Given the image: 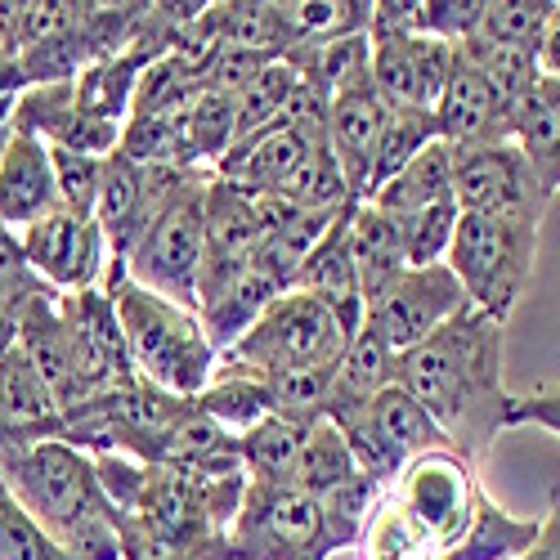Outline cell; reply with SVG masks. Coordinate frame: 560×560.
Here are the masks:
<instances>
[{"label":"cell","instance_id":"d6a6232c","mask_svg":"<svg viewBox=\"0 0 560 560\" xmlns=\"http://www.w3.org/2000/svg\"><path fill=\"white\" fill-rule=\"evenodd\" d=\"M194 408L202 417H211L215 427L233 431V435H247L256 422L273 412V399H269V386L252 372H233V368H215L211 386L194 399Z\"/></svg>","mask_w":560,"mask_h":560},{"label":"cell","instance_id":"7a4b0ae2","mask_svg":"<svg viewBox=\"0 0 560 560\" xmlns=\"http://www.w3.org/2000/svg\"><path fill=\"white\" fill-rule=\"evenodd\" d=\"M0 480L72 560H121L113 502L90 453L63 440L0 448Z\"/></svg>","mask_w":560,"mask_h":560},{"label":"cell","instance_id":"52a82bcc","mask_svg":"<svg viewBox=\"0 0 560 560\" xmlns=\"http://www.w3.org/2000/svg\"><path fill=\"white\" fill-rule=\"evenodd\" d=\"M346 341H350V332L323 301H314L305 292H283L252 323L247 337H238L220 354L215 368L252 372V377L269 382V377H283V372L337 363Z\"/></svg>","mask_w":560,"mask_h":560},{"label":"cell","instance_id":"836d02e7","mask_svg":"<svg viewBox=\"0 0 560 560\" xmlns=\"http://www.w3.org/2000/svg\"><path fill=\"white\" fill-rule=\"evenodd\" d=\"M390 489L377 485L372 476H350L346 485H337L332 493H323L318 506H323V547H328V556L346 551V547H359L368 521H372V511L382 506Z\"/></svg>","mask_w":560,"mask_h":560},{"label":"cell","instance_id":"277c9868","mask_svg":"<svg viewBox=\"0 0 560 560\" xmlns=\"http://www.w3.org/2000/svg\"><path fill=\"white\" fill-rule=\"evenodd\" d=\"M104 292L117 305L121 332L130 346V363L144 382L179 395V399H198L211 377H215V346L207 341V328L198 310H184L149 288H139L126 269H108Z\"/></svg>","mask_w":560,"mask_h":560},{"label":"cell","instance_id":"ee69618b","mask_svg":"<svg viewBox=\"0 0 560 560\" xmlns=\"http://www.w3.org/2000/svg\"><path fill=\"white\" fill-rule=\"evenodd\" d=\"M457 202H435V207H422V211H408V215H395V229H399V247H404V260L408 269H427V265H444L448 247H453V229H457Z\"/></svg>","mask_w":560,"mask_h":560},{"label":"cell","instance_id":"7402d4cb","mask_svg":"<svg viewBox=\"0 0 560 560\" xmlns=\"http://www.w3.org/2000/svg\"><path fill=\"white\" fill-rule=\"evenodd\" d=\"M390 108L382 104L377 90H354V95L332 100L328 117V153L341 166V179L354 202H368V179H372V158H377L382 130H386Z\"/></svg>","mask_w":560,"mask_h":560},{"label":"cell","instance_id":"ac0fdd59","mask_svg":"<svg viewBox=\"0 0 560 560\" xmlns=\"http://www.w3.org/2000/svg\"><path fill=\"white\" fill-rule=\"evenodd\" d=\"M457 50V45H453ZM511 108L498 90L466 63L462 55L453 59V72H448V85L435 104V126H440V139L448 149H466V144H502L511 139Z\"/></svg>","mask_w":560,"mask_h":560},{"label":"cell","instance_id":"f6af8a7d","mask_svg":"<svg viewBox=\"0 0 560 560\" xmlns=\"http://www.w3.org/2000/svg\"><path fill=\"white\" fill-rule=\"evenodd\" d=\"M551 5H556V0H485L476 36L493 40V45H516V50H534L538 55V40L547 32Z\"/></svg>","mask_w":560,"mask_h":560},{"label":"cell","instance_id":"d590c367","mask_svg":"<svg viewBox=\"0 0 560 560\" xmlns=\"http://www.w3.org/2000/svg\"><path fill=\"white\" fill-rule=\"evenodd\" d=\"M457 55L471 63L498 95L516 108V104H525L534 90H538V81H542V72H538V55L534 50H516V45H493V40H480V36H471V40H462L457 45Z\"/></svg>","mask_w":560,"mask_h":560},{"label":"cell","instance_id":"f546056e","mask_svg":"<svg viewBox=\"0 0 560 560\" xmlns=\"http://www.w3.org/2000/svg\"><path fill=\"white\" fill-rule=\"evenodd\" d=\"M144 68H149V59L135 55V50H117V55H104V59H95V63H85L81 77L72 81L77 108L90 113V117H100V121L126 126Z\"/></svg>","mask_w":560,"mask_h":560},{"label":"cell","instance_id":"1f68e13d","mask_svg":"<svg viewBox=\"0 0 560 560\" xmlns=\"http://www.w3.org/2000/svg\"><path fill=\"white\" fill-rule=\"evenodd\" d=\"M542 534V516L538 521H521L511 516V511H502L489 493L480 498L471 525H466V534L440 556V560H521Z\"/></svg>","mask_w":560,"mask_h":560},{"label":"cell","instance_id":"2e32d148","mask_svg":"<svg viewBox=\"0 0 560 560\" xmlns=\"http://www.w3.org/2000/svg\"><path fill=\"white\" fill-rule=\"evenodd\" d=\"M59 314L68 328V346H72V377H77V399L95 395L121 377H135L130 363V346L121 332L117 305L104 288L90 292H59Z\"/></svg>","mask_w":560,"mask_h":560},{"label":"cell","instance_id":"f1b7e54d","mask_svg":"<svg viewBox=\"0 0 560 560\" xmlns=\"http://www.w3.org/2000/svg\"><path fill=\"white\" fill-rule=\"evenodd\" d=\"M283 296V288L273 283V278L256 265H247L233 283H224L215 296H207L198 305V318H202V328H207V341L215 346V354H224L238 337L252 332V323Z\"/></svg>","mask_w":560,"mask_h":560},{"label":"cell","instance_id":"ba28073f","mask_svg":"<svg viewBox=\"0 0 560 560\" xmlns=\"http://www.w3.org/2000/svg\"><path fill=\"white\" fill-rule=\"evenodd\" d=\"M215 171H202L171 198V207L149 224V233L126 256V273L184 310H198V278L207 256V184Z\"/></svg>","mask_w":560,"mask_h":560},{"label":"cell","instance_id":"f907efd6","mask_svg":"<svg viewBox=\"0 0 560 560\" xmlns=\"http://www.w3.org/2000/svg\"><path fill=\"white\" fill-rule=\"evenodd\" d=\"M328 117H332V95L296 68V85H292L288 108L278 121H283L292 135H301L310 149H328Z\"/></svg>","mask_w":560,"mask_h":560},{"label":"cell","instance_id":"5bb4252c","mask_svg":"<svg viewBox=\"0 0 560 560\" xmlns=\"http://www.w3.org/2000/svg\"><path fill=\"white\" fill-rule=\"evenodd\" d=\"M27 265L50 283L55 292H90L104 288L108 278V238L95 215H77L55 207L50 215H40L32 229L19 233Z\"/></svg>","mask_w":560,"mask_h":560},{"label":"cell","instance_id":"bcb514c9","mask_svg":"<svg viewBox=\"0 0 560 560\" xmlns=\"http://www.w3.org/2000/svg\"><path fill=\"white\" fill-rule=\"evenodd\" d=\"M269 399L273 412L288 417L296 427H314L328 412V390H332V363L328 368H301V372H283V377H269Z\"/></svg>","mask_w":560,"mask_h":560},{"label":"cell","instance_id":"8d00e7d4","mask_svg":"<svg viewBox=\"0 0 560 560\" xmlns=\"http://www.w3.org/2000/svg\"><path fill=\"white\" fill-rule=\"evenodd\" d=\"M305 431L310 427H296L288 417L269 412L265 422H256L243 440V476L247 480H269V485H288L292 480V466L301 457V444H305Z\"/></svg>","mask_w":560,"mask_h":560},{"label":"cell","instance_id":"d4e9b609","mask_svg":"<svg viewBox=\"0 0 560 560\" xmlns=\"http://www.w3.org/2000/svg\"><path fill=\"white\" fill-rule=\"evenodd\" d=\"M305 153H310L305 139L292 135L283 121H278V126L243 139V144H233L220 158L215 175L229 179V184H238L243 194L260 198V194H278V189H283V184L292 179V171L305 162Z\"/></svg>","mask_w":560,"mask_h":560},{"label":"cell","instance_id":"9c48e42d","mask_svg":"<svg viewBox=\"0 0 560 560\" xmlns=\"http://www.w3.org/2000/svg\"><path fill=\"white\" fill-rule=\"evenodd\" d=\"M238 560H328L323 547V506L296 485L247 480L243 506L229 525Z\"/></svg>","mask_w":560,"mask_h":560},{"label":"cell","instance_id":"6f0895ef","mask_svg":"<svg viewBox=\"0 0 560 560\" xmlns=\"http://www.w3.org/2000/svg\"><path fill=\"white\" fill-rule=\"evenodd\" d=\"M10 350H19V305L0 301V359Z\"/></svg>","mask_w":560,"mask_h":560},{"label":"cell","instance_id":"83f0119b","mask_svg":"<svg viewBox=\"0 0 560 560\" xmlns=\"http://www.w3.org/2000/svg\"><path fill=\"white\" fill-rule=\"evenodd\" d=\"M350 260H354V273H359V296H363V314H368V305L408 269L395 215L377 211L372 202H359L354 215H350Z\"/></svg>","mask_w":560,"mask_h":560},{"label":"cell","instance_id":"5b68a950","mask_svg":"<svg viewBox=\"0 0 560 560\" xmlns=\"http://www.w3.org/2000/svg\"><path fill=\"white\" fill-rule=\"evenodd\" d=\"M538 233H542V220H529V215H466L462 211L444 265L462 283L466 305L506 323L534 273Z\"/></svg>","mask_w":560,"mask_h":560},{"label":"cell","instance_id":"e0dca14e","mask_svg":"<svg viewBox=\"0 0 560 560\" xmlns=\"http://www.w3.org/2000/svg\"><path fill=\"white\" fill-rule=\"evenodd\" d=\"M260 247V220L252 194L238 184L211 175L207 184V256H202V278H198V305L215 296L224 283H233Z\"/></svg>","mask_w":560,"mask_h":560},{"label":"cell","instance_id":"cb8c5ba5","mask_svg":"<svg viewBox=\"0 0 560 560\" xmlns=\"http://www.w3.org/2000/svg\"><path fill=\"white\" fill-rule=\"evenodd\" d=\"M19 350L40 372L59 408L77 404V377H72V346L59 314V292H40L19 310Z\"/></svg>","mask_w":560,"mask_h":560},{"label":"cell","instance_id":"8992f818","mask_svg":"<svg viewBox=\"0 0 560 560\" xmlns=\"http://www.w3.org/2000/svg\"><path fill=\"white\" fill-rule=\"evenodd\" d=\"M184 408H189V399H179L135 372V377H121L63 408L59 440L90 457L117 453L130 462H153L162 435L179 422Z\"/></svg>","mask_w":560,"mask_h":560},{"label":"cell","instance_id":"ffe728a7","mask_svg":"<svg viewBox=\"0 0 560 560\" xmlns=\"http://www.w3.org/2000/svg\"><path fill=\"white\" fill-rule=\"evenodd\" d=\"M55 207H59V189L45 139L10 130L5 149H0V224L10 233H23Z\"/></svg>","mask_w":560,"mask_h":560},{"label":"cell","instance_id":"d6986e66","mask_svg":"<svg viewBox=\"0 0 560 560\" xmlns=\"http://www.w3.org/2000/svg\"><path fill=\"white\" fill-rule=\"evenodd\" d=\"M359 202H346L341 215L332 220V229L323 233V243L301 260L296 278L288 292H305L314 301H323L337 323L354 337L363 328V296H359V273H354V260H350V215H354Z\"/></svg>","mask_w":560,"mask_h":560},{"label":"cell","instance_id":"b9f144b4","mask_svg":"<svg viewBox=\"0 0 560 560\" xmlns=\"http://www.w3.org/2000/svg\"><path fill=\"white\" fill-rule=\"evenodd\" d=\"M359 547H363V560H440L431 538L404 516L390 493L382 498L377 511H372V521H368Z\"/></svg>","mask_w":560,"mask_h":560},{"label":"cell","instance_id":"f35d334b","mask_svg":"<svg viewBox=\"0 0 560 560\" xmlns=\"http://www.w3.org/2000/svg\"><path fill=\"white\" fill-rule=\"evenodd\" d=\"M296 85V68L288 59H273L265 63L238 95H233V113H238V121H233V144H243V139L278 126V117H283L288 108V95Z\"/></svg>","mask_w":560,"mask_h":560},{"label":"cell","instance_id":"74e56055","mask_svg":"<svg viewBox=\"0 0 560 560\" xmlns=\"http://www.w3.org/2000/svg\"><path fill=\"white\" fill-rule=\"evenodd\" d=\"M350 476H359V466H354V453H350L346 435L332 422H314L305 431V444H301V457L292 466L288 485L323 498V493H332L337 485H346Z\"/></svg>","mask_w":560,"mask_h":560},{"label":"cell","instance_id":"db71d44e","mask_svg":"<svg viewBox=\"0 0 560 560\" xmlns=\"http://www.w3.org/2000/svg\"><path fill=\"white\" fill-rule=\"evenodd\" d=\"M506 427H542L560 435V386H538L529 395H511Z\"/></svg>","mask_w":560,"mask_h":560},{"label":"cell","instance_id":"681fc988","mask_svg":"<svg viewBox=\"0 0 560 560\" xmlns=\"http://www.w3.org/2000/svg\"><path fill=\"white\" fill-rule=\"evenodd\" d=\"M45 149H50V144H45ZM50 166H55L59 207H63V211H77V215H95L100 179H104V158H85V153L50 149Z\"/></svg>","mask_w":560,"mask_h":560},{"label":"cell","instance_id":"484cf974","mask_svg":"<svg viewBox=\"0 0 560 560\" xmlns=\"http://www.w3.org/2000/svg\"><path fill=\"white\" fill-rule=\"evenodd\" d=\"M390 382H395V354L372 332L359 328L346 341L341 359L332 363V390H328V412H323V422H332V427L350 422V417H359Z\"/></svg>","mask_w":560,"mask_h":560},{"label":"cell","instance_id":"4fadbf2b","mask_svg":"<svg viewBox=\"0 0 560 560\" xmlns=\"http://www.w3.org/2000/svg\"><path fill=\"white\" fill-rule=\"evenodd\" d=\"M453 202L466 215H529V220H542L551 207L534 179V166L511 139L453 149Z\"/></svg>","mask_w":560,"mask_h":560},{"label":"cell","instance_id":"8fae6325","mask_svg":"<svg viewBox=\"0 0 560 560\" xmlns=\"http://www.w3.org/2000/svg\"><path fill=\"white\" fill-rule=\"evenodd\" d=\"M354 453V466L363 476H372L377 485H395L399 471L412 462V457H422L431 448H453L448 435L431 422V412L417 404L404 386H386L377 399H372L359 417H350V422L337 427Z\"/></svg>","mask_w":560,"mask_h":560},{"label":"cell","instance_id":"4dcf8cb0","mask_svg":"<svg viewBox=\"0 0 560 560\" xmlns=\"http://www.w3.org/2000/svg\"><path fill=\"white\" fill-rule=\"evenodd\" d=\"M368 202L377 211H386V215H408V211H422V207H435V202H453V149L444 144V139L427 144Z\"/></svg>","mask_w":560,"mask_h":560},{"label":"cell","instance_id":"e575fe53","mask_svg":"<svg viewBox=\"0 0 560 560\" xmlns=\"http://www.w3.org/2000/svg\"><path fill=\"white\" fill-rule=\"evenodd\" d=\"M233 95L224 90H198V95L184 104V149H189V166L215 171L220 158L233 149Z\"/></svg>","mask_w":560,"mask_h":560},{"label":"cell","instance_id":"603a6c76","mask_svg":"<svg viewBox=\"0 0 560 560\" xmlns=\"http://www.w3.org/2000/svg\"><path fill=\"white\" fill-rule=\"evenodd\" d=\"M153 466H171V471H194V476H211V480H224V476H243V440L215 427L211 417H202L189 399L179 422L162 435L158 444V457Z\"/></svg>","mask_w":560,"mask_h":560},{"label":"cell","instance_id":"6da1fadb","mask_svg":"<svg viewBox=\"0 0 560 560\" xmlns=\"http://www.w3.org/2000/svg\"><path fill=\"white\" fill-rule=\"evenodd\" d=\"M506 323L466 305L422 346L395 354V386H404L448 435L453 453L476 462L506 431V382H502Z\"/></svg>","mask_w":560,"mask_h":560},{"label":"cell","instance_id":"9a60e30c","mask_svg":"<svg viewBox=\"0 0 560 560\" xmlns=\"http://www.w3.org/2000/svg\"><path fill=\"white\" fill-rule=\"evenodd\" d=\"M372 40V90L386 108L435 113L457 50L422 32H368Z\"/></svg>","mask_w":560,"mask_h":560},{"label":"cell","instance_id":"816d5d0a","mask_svg":"<svg viewBox=\"0 0 560 560\" xmlns=\"http://www.w3.org/2000/svg\"><path fill=\"white\" fill-rule=\"evenodd\" d=\"M480 10H485V0H417V32L462 45L476 36Z\"/></svg>","mask_w":560,"mask_h":560},{"label":"cell","instance_id":"f5cc1de1","mask_svg":"<svg viewBox=\"0 0 560 560\" xmlns=\"http://www.w3.org/2000/svg\"><path fill=\"white\" fill-rule=\"evenodd\" d=\"M40 292H55V288L27 265L19 233H10L5 224H0V301H10V305L23 310V305H27L32 296H40Z\"/></svg>","mask_w":560,"mask_h":560},{"label":"cell","instance_id":"60d3db41","mask_svg":"<svg viewBox=\"0 0 560 560\" xmlns=\"http://www.w3.org/2000/svg\"><path fill=\"white\" fill-rule=\"evenodd\" d=\"M113 525H117L121 560H238V551L229 547V534L202 538V542H179V538H162L144 525H135L117 506H113Z\"/></svg>","mask_w":560,"mask_h":560},{"label":"cell","instance_id":"3957f363","mask_svg":"<svg viewBox=\"0 0 560 560\" xmlns=\"http://www.w3.org/2000/svg\"><path fill=\"white\" fill-rule=\"evenodd\" d=\"M100 485L108 493V502L130 516L135 525H144L162 538H179V542H202V538H220L229 534L233 516L243 506V489L247 476H194V471H171V466H153V462H130L117 453L95 457Z\"/></svg>","mask_w":560,"mask_h":560},{"label":"cell","instance_id":"7dc6e473","mask_svg":"<svg viewBox=\"0 0 560 560\" xmlns=\"http://www.w3.org/2000/svg\"><path fill=\"white\" fill-rule=\"evenodd\" d=\"M278 194L292 198L301 211H337V207L354 202L350 189H346V179H341V166H337V158L328 149H310L305 162L292 171V179Z\"/></svg>","mask_w":560,"mask_h":560},{"label":"cell","instance_id":"7c38bea8","mask_svg":"<svg viewBox=\"0 0 560 560\" xmlns=\"http://www.w3.org/2000/svg\"><path fill=\"white\" fill-rule=\"evenodd\" d=\"M462 310H466V292L448 265L404 269L395 283L368 305L363 332H372L390 354H404L412 346H422L431 332H440Z\"/></svg>","mask_w":560,"mask_h":560},{"label":"cell","instance_id":"30bf717a","mask_svg":"<svg viewBox=\"0 0 560 560\" xmlns=\"http://www.w3.org/2000/svg\"><path fill=\"white\" fill-rule=\"evenodd\" d=\"M390 498L444 556L466 534V525H471L476 506L485 498L480 466L466 462L453 448H431L404 466L399 480L390 485Z\"/></svg>","mask_w":560,"mask_h":560},{"label":"cell","instance_id":"44dd1931","mask_svg":"<svg viewBox=\"0 0 560 560\" xmlns=\"http://www.w3.org/2000/svg\"><path fill=\"white\" fill-rule=\"evenodd\" d=\"M63 408L55 404L50 386L27 363L23 350L0 359V448H27L40 440H59Z\"/></svg>","mask_w":560,"mask_h":560},{"label":"cell","instance_id":"4316f807","mask_svg":"<svg viewBox=\"0 0 560 560\" xmlns=\"http://www.w3.org/2000/svg\"><path fill=\"white\" fill-rule=\"evenodd\" d=\"M511 144L534 166L542 198L560 194V81H538V90L511 113Z\"/></svg>","mask_w":560,"mask_h":560},{"label":"cell","instance_id":"ab89813d","mask_svg":"<svg viewBox=\"0 0 560 560\" xmlns=\"http://www.w3.org/2000/svg\"><path fill=\"white\" fill-rule=\"evenodd\" d=\"M440 139V126H435V113H417V108H390L386 117V130H382V144H377V158H372V179H368V198L382 189L390 175H399L417 153L427 144Z\"/></svg>","mask_w":560,"mask_h":560},{"label":"cell","instance_id":"c3c4849f","mask_svg":"<svg viewBox=\"0 0 560 560\" xmlns=\"http://www.w3.org/2000/svg\"><path fill=\"white\" fill-rule=\"evenodd\" d=\"M0 560H72L50 534H45L23 502L0 480Z\"/></svg>","mask_w":560,"mask_h":560},{"label":"cell","instance_id":"11a10c76","mask_svg":"<svg viewBox=\"0 0 560 560\" xmlns=\"http://www.w3.org/2000/svg\"><path fill=\"white\" fill-rule=\"evenodd\" d=\"M521 560H560V489L551 493V511L542 516V534H538V542H534Z\"/></svg>","mask_w":560,"mask_h":560},{"label":"cell","instance_id":"9f6ffc18","mask_svg":"<svg viewBox=\"0 0 560 560\" xmlns=\"http://www.w3.org/2000/svg\"><path fill=\"white\" fill-rule=\"evenodd\" d=\"M538 72L547 81H560V0L551 5V19H547V32L538 40Z\"/></svg>","mask_w":560,"mask_h":560},{"label":"cell","instance_id":"7bdbcfd3","mask_svg":"<svg viewBox=\"0 0 560 560\" xmlns=\"http://www.w3.org/2000/svg\"><path fill=\"white\" fill-rule=\"evenodd\" d=\"M126 158L139 166H189V149H184V113H153V117H130L121 126Z\"/></svg>","mask_w":560,"mask_h":560}]
</instances>
